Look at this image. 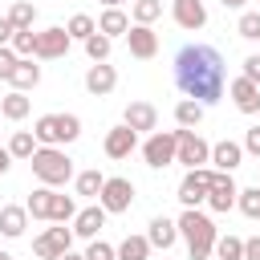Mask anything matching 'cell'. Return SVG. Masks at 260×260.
Masks as SVG:
<instances>
[{"label":"cell","instance_id":"obj_37","mask_svg":"<svg viewBox=\"0 0 260 260\" xmlns=\"http://www.w3.org/2000/svg\"><path fill=\"white\" fill-rule=\"evenodd\" d=\"M102 183H106L102 171H81V175H77V195H98Z\"/></svg>","mask_w":260,"mask_h":260},{"label":"cell","instance_id":"obj_45","mask_svg":"<svg viewBox=\"0 0 260 260\" xmlns=\"http://www.w3.org/2000/svg\"><path fill=\"white\" fill-rule=\"evenodd\" d=\"M12 32H16V28H12V20H8V16H0V45H12Z\"/></svg>","mask_w":260,"mask_h":260},{"label":"cell","instance_id":"obj_8","mask_svg":"<svg viewBox=\"0 0 260 260\" xmlns=\"http://www.w3.org/2000/svg\"><path fill=\"white\" fill-rule=\"evenodd\" d=\"M69 32H65V24H49V28H41L37 32V49H32V57H41V61H57V57H65L69 53Z\"/></svg>","mask_w":260,"mask_h":260},{"label":"cell","instance_id":"obj_26","mask_svg":"<svg viewBox=\"0 0 260 260\" xmlns=\"http://www.w3.org/2000/svg\"><path fill=\"white\" fill-rule=\"evenodd\" d=\"M8 20H12V28H16V32H32V20H37V4H28V0H16V4L8 8Z\"/></svg>","mask_w":260,"mask_h":260},{"label":"cell","instance_id":"obj_14","mask_svg":"<svg viewBox=\"0 0 260 260\" xmlns=\"http://www.w3.org/2000/svg\"><path fill=\"white\" fill-rule=\"evenodd\" d=\"M102 228H106V207H102V203L81 207V211L73 215V236H81V240H98Z\"/></svg>","mask_w":260,"mask_h":260},{"label":"cell","instance_id":"obj_47","mask_svg":"<svg viewBox=\"0 0 260 260\" xmlns=\"http://www.w3.org/2000/svg\"><path fill=\"white\" fill-rule=\"evenodd\" d=\"M248 0H223V8H244Z\"/></svg>","mask_w":260,"mask_h":260},{"label":"cell","instance_id":"obj_50","mask_svg":"<svg viewBox=\"0 0 260 260\" xmlns=\"http://www.w3.org/2000/svg\"><path fill=\"white\" fill-rule=\"evenodd\" d=\"M0 260H12V256H8V252H4V248H0Z\"/></svg>","mask_w":260,"mask_h":260},{"label":"cell","instance_id":"obj_21","mask_svg":"<svg viewBox=\"0 0 260 260\" xmlns=\"http://www.w3.org/2000/svg\"><path fill=\"white\" fill-rule=\"evenodd\" d=\"M98 32L110 37V41H114V37H126V32H130V16H126L122 8H106V12L98 16Z\"/></svg>","mask_w":260,"mask_h":260},{"label":"cell","instance_id":"obj_38","mask_svg":"<svg viewBox=\"0 0 260 260\" xmlns=\"http://www.w3.org/2000/svg\"><path fill=\"white\" fill-rule=\"evenodd\" d=\"M236 32H240L244 41H260V12H244L240 24H236Z\"/></svg>","mask_w":260,"mask_h":260},{"label":"cell","instance_id":"obj_32","mask_svg":"<svg viewBox=\"0 0 260 260\" xmlns=\"http://www.w3.org/2000/svg\"><path fill=\"white\" fill-rule=\"evenodd\" d=\"M236 207H240L248 219H260V187H244V191H236Z\"/></svg>","mask_w":260,"mask_h":260},{"label":"cell","instance_id":"obj_9","mask_svg":"<svg viewBox=\"0 0 260 260\" xmlns=\"http://www.w3.org/2000/svg\"><path fill=\"white\" fill-rule=\"evenodd\" d=\"M179 134V150H175V162H183L187 171H195V167H203L207 158H211V146L195 134V130H175Z\"/></svg>","mask_w":260,"mask_h":260},{"label":"cell","instance_id":"obj_25","mask_svg":"<svg viewBox=\"0 0 260 260\" xmlns=\"http://www.w3.org/2000/svg\"><path fill=\"white\" fill-rule=\"evenodd\" d=\"M24 211H28L32 219H49V215H53V187H37V191L28 195V203H24Z\"/></svg>","mask_w":260,"mask_h":260},{"label":"cell","instance_id":"obj_23","mask_svg":"<svg viewBox=\"0 0 260 260\" xmlns=\"http://www.w3.org/2000/svg\"><path fill=\"white\" fill-rule=\"evenodd\" d=\"M146 256H150V240L146 236H126L114 248V260H146Z\"/></svg>","mask_w":260,"mask_h":260},{"label":"cell","instance_id":"obj_51","mask_svg":"<svg viewBox=\"0 0 260 260\" xmlns=\"http://www.w3.org/2000/svg\"><path fill=\"white\" fill-rule=\"evenodd\" d=\"M256 187H260V183H256Z\"/></svg>","mask_w":260,"mask_h":260},{"label":"cell","instance_id":"obj_31","mask_svg":"<svg viewBox=\"0 0 260 260\" xmlns=\"http://www.w3.org/2000/svg\"><path fill=\"white\" fill-rule=\"evenodd\" d=\"M8 154H12V158H32V154H37V138H32L28 130H16L12 142H8Z\"/></svg>","mask_w":260,"mask_h":260},{"label":"cell","instance_id":"obj_4","mask_svg":"<svg viewBox=\"0 0 260 260\" xmlns=\"http://www.w3.org/2000/svg\"><path fill=\"white\" fill-rule=\"evenodd\" d=\"M175 150H179V134H175V130H154V134L142 142V158H146V167H154V171L171 167V162H175Z\"/></svg>","mask_w":260,"mask_h":260},{"label":"cell","instance_id":"obj_27","mask_svg":"<svg viewBox=\"0 0 260 260\" xmlns=\"http://www.w3.org/2000/svg\"><path fill=\"white\" fill-rule=\"evenodd\" d=\"M175 122H179V130H195V126L203 122V106L191 102V98H183V102L175 106Z\"/></svg>","mask_w":260,"mask_h":260},{"label":"cell","instance_id":"obj_20","mask_svg":"<svg viewBox=\"0 0 260 260\" xmlns=\"http://www.w3.org/2000/svg\"><path fill=\"white\" fill-rule=\"evenodd\" d=\"M24 228H28V211L24 207H16V203L0 207V236L16 240V236H24Z\"/></svg>","mask_w":260,"mask_h":260},{"label":"cell","instance_id":"obj_5","mask_svg":"<svg viewBox=\"0 0 260 260\" xmlns=\"http://www.w3.org/2000/svg\"><path fill=\"white\" fill-rule=\"evenodd\" d=\"M98 203L106 207V215H122V211H130V203H134V183L122 179V175L106 179L102 191H98Z\"/></svg>","mask_w":260,"mask_h":260},{"label":"cell","instance_id":"obj_3","mask_svg":"<svg viewBox=\"0 0 260 260\" xmlns=\"http://www.w3.org/2000/svg\"><path fill=\"white\" fill-rule=\"evenodd\" d=\"M28 162H32V175L41 179V187H61L73 179V158L61 146H37V154Z\"/></svg>","mask_w":260,"mask_h":260},{"label":"cell","instance_id":"obj_17","mask_svg":"<svg viewBox=\"0 0 260 260\" xmlns=\"http://www.w3.org/2000/svg\"><path fill=\"white\" fill-rule=\"evenodd\" d=\"M228 93H232V102H236L240 114H260V85H252L248 77H236L228 85Z\"/></svg>","mask_w":260,"mask_h":260},{"label":"cell","instance_id":"obj_28","mask_svg":"<svg viewBox=\"0 0 260 260\" xmlns=\"http://www.w3.org/2000/svg\"><path fill=\"white\" fill-rule=\"evenodd\" d=\"M32 138H37V146H61V134H57V114H45V118H37V126H32Z\"/></svg>","mask_w":260,"mask_h":260},{"label":"cell","instance_id":"obj_13","mask_svg":"<svg viewBox=\"0 0 260 260\" xmlns=\"http://www.w3.org/2000/svg\"><path fill=\"white\" fill-rule=\"evenodd\" d=\"M211 171H223V175H232L240 162H244V146L240 142H232V138H223V142H215L211 146Z\"/></svg>","mask_w":260,"mask_h":260},{"label":"cell","instance_id":"obj_35","mask_svg":"<svg viewBox=\"0 0 260 260\" xmlns=\"http://www.w3.org/2000/svg\"><path fill=\"white\" fill-rule=\"evenodd\" d=\"M73 215H77V203H73L69 195H57V191H53V215H49V219H53V223H69Z\"/></svg>","mask_w":260,"mask_h":260},{"label":"cell","instance_id":"obj_30","mask_svg":"<svg viewBox=\"0 0 260 260\" xmlns=\"http://www.w3.org/2000/svg\"><path fill=\"white\" fill-rule=\"evenodd\" d=\"M65 32H69L73 41H89V37L98 32V20H93V16H85V12H77V16H69Z\"/></svg>","mask_w":260,"mask_h":260},{"label":"cell","instance_id":"obj_6","mask_svg":"<svg viewBox=\"0 0 260 260\" xmlns=\"http://www.w3.org/2000/svg\"><path fill=\"white\" fill-rule=\"evenodd\" d=\"M69 248H73V228H65V223H57L32 240V256H41V260H61Z\"/></svg>","mask_w":260,"mask_h":260},{"label":"cell","instance_id":"obj_1","mask_svg":"<svg viewBox=\"0 0 260 260\" xmlns=\"http://www.w3.org/2000/svg\"><path fill=\"white\" fill-rule=\"evenodd\" d=\"M175 85L183 98L199 102L203 110L215 106L228 89V69L215 45H183L175 53Z\"/></svg>","mask_w":260,"mask_h":260},{"label":"cell","instance_id":"obj_43","mask_svg":"<svg viewBox=\"0 0 260 260\" xmlns=\"http://www.w3.org/2000/svg\"><path fill=\"white\" fill-rule=\"evenodd\" d=\"M244 150H248V154H256V158H260V126H252V130H248V134H244Z\"/></svg>","mask_w":260,"mask_h":260},{"label":"cell","instance_id":"obj_44","mask_svg":"<svg viewBox=\"0 0 260 260\" xmlns=\"http://www.w3.org/2000/svg\"><path fill=\"white\" fill-rule=\"evenodd\" d=\"M244 260H260V236L244 240Z\"/></svg>","mask_w":260,"mask_h":260},{"label":"cell","instance_id":"obj_29","mask_svg":"<svg viewBox=\"0 0 260 260\" xmlns=\"http://www.w3.org/2000/svg\"><path fill=\"white\" fill-rule=\"evenodd\" d=\"M130 16H134V24H154L162 16V0H134Z\"/></svg>","mask_w":260,"mask_h":260},{"label":"cell","instance_id":"obj_36","mask_svg":"<svg viewBox=\"0 0 260 260\" xmlns=\"http://www.w3.org/2000/svg\"><path fill=\"white\" fill-rule=\"evenodd\" d=\"M81 45H85V53H89V61H93V65L110 57V37H102V32H93V37H89V41H81Z\"/></svg>","mask_w":260,"mask_h":260},{"label":"cell","instance_id":"obj_24","mask_svg":"<svg viewBox=\"0 0 260 260\" xmlns=\"http://www.w3.org/2000/svg\"><path fill=\"white\" fill-rule=\"evenodd\" d=\"M28 110H32V102L20 93V89H12V93H4V102H0V114L8 118V122H20V118H28Z\"/></svg>","mask_w":260,"mask_h":260},{"label":"cell","instance_id":"obj_16","mask_svg":"<svg viewBox=\"0 0 260 260\" xmlns=\"http://www.w3.org/2000/svg\"><path fill=\"white\" fill-rule=\"evenodd\" d=\"M122 122H126L134 134H142V130H158V110H154L150 102H130L126 114H122Z\"/></svg>","mask_w":260,"mask_h":260},{"label":"cell","instance_id":"obj_48","mask_svg":"<svg viewBox=\"0 0 260 260\" xmlns=\"http://www.w3.org/2000/svg\"><path fill=\"white\" fill-rule=\"evenodd\" d=\"M102 4H106V8H122V0H102Z\"/></svg>","mask_w":260,"mask_h":260},{"label":"cell","instance_id":"obj_12","mask_svg":"<svg viewBox=\"0 0 260 260\" xmlns=\"http://www.w3.org/2000/svg\"><path fill=\"white\" fill-rule=\"evenodd\" d=\"M171 16H175V24L187 28V32H199V28L207 24V8H203V0H175V4H171Z\"/></svg>","mask_w":260,"mask_h":260},{"label":"cell","instance_id":"obj_11","mask_svg":"<svg viewBox=\"0 0 260 260\" xmlns=\"http://www.w3.org/2000/svg\"><path fill=\"white\" fill-rule=\"evenodd\" d=\"M126 45H130V57H138V61H150V57L158 53V32H154L150 24H130V32H126Z\"/></svg>","mask_w":260,"mask_h":260},{"label":"cell","instance_id":"obj_19","mask_svg":"<svg viewBox=\"0 0 260 260\" xmlns=\"http://www.w3.org/2000/svg\"><path fill=\"white\" fill-rule=\"evenodd\" d=\"M146 240H150V248H171L175 240H179V228H175V219H167V215H154L150 219V232H146Z\"/></svg>","mask_w":260,"mask_h":260},{"label":"cell","instance_id":"obj_2","mask_svg":"<svg viewBox=\"0 0 260 260\" xmlns=\"http://www.w3.org/2000/svg\"><path fill=\"white\" fill-rule=\"evenodd\" d=\"M179 236L187 240V248H191V260H207L211 252H215V240H219V232H215V223H211V215H203L199 207H183V215H179Z\"/></svg>","mask_w":260,"mask_h":260},{"label":"cell","instance_id":"obj_34","mask_svg":"<svg viewBox=\"0 0 260 260\" xmlns=\"http://www.w3.org/2000/svg\"><path fill=\"white\" fill-rule=\"evenodd\" d=\"M57 134H61V146L81 138V118L77 114H57Z\"/></svg>","mask_w":260,"mask_h":260},{"label":"cell","instance_id":"obj_40","mask_svg":"<svg viewBox=\"0 0 260 260\" xmlns=\"http://www.w3.org/2000/svg\"><path fill=\"white\" fill-rule=\"evenodd\" d=\"M85 260H114V248H110L106 240H89V248H85Z\"/></svg>","mask_w":260,"mask_h":260},{"label":"cell","instance_id":"obj_33","mask_svg":"<svg viewBox=\"0 0 260 260\" xmlns=\"http://www.w3.org/2000/svg\"><path fill=\"white\" fill-rule=\"evenodd\" d=\"M215 256L219 260H244V240L240 236H219L215 240Z\"/></svg>","mask_w":260,"mask_h":260},{"label":"cell","instance_id":"obj_41","mask_svg":"<svg viewBox=\"0 0 260 260\" xmlns=\"http://www.w3.org/2000/svg\"><path fill=\"white\" fill-rule=\"evenodd\" d=\"M16 61H20V57H16V53H12L8 45H0V77H4V81L12 77V69H16Z\"/></svg>","mask_w":260,"mask_h":260},{"label":"cell","instance_id":"obj_7","mask_svg":"<svg viewBox=\"0 0 260 260\" xmlns=\"http://www.w3.org/2000/svg\"><path fill=\"white\" fill-rule=\"evenodd\" d=\"M211 175H215L211 167H195V171H187L183 183H179V203H183V207H199V203H207Z\"/></svg>","mask_w":260,"mask_h":260},{"label":"cell","instance_id":"obj_46","mask_svg":"<svg viewBox=\"0 0 260 260\" xmlns=\"http://www.w3.org/2000/svg\"><path fill=\"white\" fill-rule=\"evenodd\" d=\"M8 167H12V154H8V146H0V175H8Z\"/></svg>","mask_w":260,"mask_h":260},{"label":"cell","instance_id":"obj_22","mask_svg":"<svg viewBox=\"0 0 260 260\" xmlns=\"http://www.w3.org/2000/svg\"><path fill=\"white\" fill-rule=\"evenodd\" d=\"M8 81H12V89H20V93H24V89H37V81H41V65H32V57H20Z\"/></svg>","mask_w":260,"mask_h":260},{"label":"cell","instance_id":"obj_15","mask_svg":"<svg viewBox=\"0 0 260 260\" xmlns=\"http://www.w3.org/2000/svg\"><path fill=\"white\" fill-rule=\"evenodd\" d=\"M114 85H118V69H114V65L98 61V65H89V69H85V89H89L93 98H106Z\"/></svg>","mask_w":260,"mask_h":260},{"label":"cell","instance_id":"obj_10","mask_svg":"<svg viewBox=\"0 0 260 260\" xmlns=\"http://www.w3.org/2000/svg\"><path fill=\"white\" fill-rule=\"evenodd\" d=\"M236 179L232 175H223V171H215L211 175V187H207V207L211 211H232L236 207Z\"/></svg>","mask_w":260,"mask_h":260},{"label":"cell","instance_id":"obj_39","mask_svg":"<svg viewBox=\"0 0 260 260\" xmlns=\"http://www.w3.org/2000/svg\"><path fill=\"white\" fill-rule=\"evenodd\" d=\"M16 57H32V49H37V32H12V45H8Z\"/></svg>","mask_w":260,"mask_h":260},{"label":"cell","instance_id":"obj_49","mask_svg":"<svg viewBox=\"0 0 260 260\" xmlns=\"http://www.w3.org/2000/svg\"><path fill=\"white\" fill-rule=\"evenodd\" d=\"M61 260H85V256H77V252H65V256H61Z\"/></svg>","mask_w":260,"mask_h":260},{"label":"cell","instance_id":"obj_42","mask_svg":"<svg viewBox=\"0 0 260 260\" xmlns=\"http://www.w3.org/2000/svg\"><path fill=\"white\" fill-rule=\"evenodd\" d=\"M240 77H248L252 85H260V53H252V57H244V73Z\"/></svg>","mask_w":260,"mask_h":260},{"label":"cell","instance_id":"obj_18","mask_svg":"<svg viewBox=\"0 0 260 260\" xmlns=\"http://www.w3.org/2000/svg\"><path fill=\"white\" fill-rule=\"evenodd\" d=\"M102 146H106V154H110V158H126V154L138 146V134L122 122V126H114V130L106 134V142H102Z\"/></svg>","mask_w":260,"mask_h":260}]
</instances>
